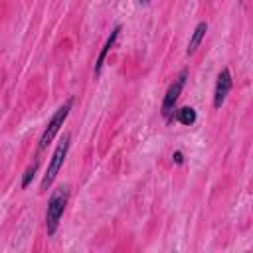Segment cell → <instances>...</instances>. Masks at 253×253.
<instances>
[{
  "instance_id": "5",
  "label": "cell",
  "mask_w": 253,
  "mask_h": 253,
  "mask_svg": "<svg viewBox=\"0 0 253 253\" xmlns=\"http://www.w3.org/2000/svg\"><path fill=\"white\" fill-rule=\"evenodd\" d=\"M231 85H233V79H231V71L227 67H223L219 73H217V79H215V89H213V109H221V105L225 103L229 91H231Z\"/></svg>"
},
{
  "instance_id": "10",
  "label": "cell",
  "mask_w": 253,
  "mask_h": 253,
  "mask_svg": "<svg viewBox=\"0 0 253 253\" xmlns=\"http://www.w3.org/2000/svg\"><path fill=\"white\" fill-rule=\"evenodd\" d=\"M172 160H174V164H178V166H182V164H184V154H182L180 150H176V152L172 154Z\"/></svg>"
},
{
  "instance_id": "8",
  "label": "cell",
  "mask_w": 253,
  "mask_h": 253,
  "mask_svg": "<svg viewBox=\"0 0 253 253\" xmlns=\"http://www.w3.org/2000/svg\"><path fill=\"white\" fill-rule=\"evenodd\" d=\"M172 119H176L180 125H184V126H192L194 123H196V119H198V115H196V111L192 109V107H180V109H176L174 111V117Z\"/></svg>"
},
{
  "instance_id": "2",
  "label": "cell",
  "mask_w": 253,
  "mask_h": 253,
  "mask_svg": "<svg viewBox=\"0 0 253 253\" xmlns=\"http://www.w3.org/2000/svg\"><path fill=\"white\" fill-rule=\"evenodd\" d=\"M69 142H71V134L65 132L63 138L57 142V146H55L51 158H49L47 170H45V174H43V178H42V184H40V192H47V188H49V186L53 184V180L57 178V174H59V170H61V166H63V162H65V158H67Z\"/></svg>"
},
{
  "instance_id": "1",
  "label": "cell",
  "mask_w": 253,
  "mask_h": 253,
  "mask_svg": "<svg viewBox=\"0 0 253 253\" xmlns=\"http://www.w3.org/2000/svg\"><path fill=\"white\" fill-rule=\"evenodd\" d=\"M67 202H69V186H61L49 196L47 210H45V231H47V235H53L57 231L59 219L65 211Z\"/></svg>"
},
{
  "instance_id": "12",
  "label": "cell",
  "mask_w": 253,
  "mask_h": 253,
  "mask_svg": "<svg viewBox=\"0 0 253 253\" xmlns=\"http://www.w3.org/2000/svg\"><path fill=\"white\" fill-rule=\"evenodd\" d=\"M241 2H245V0H241Z\"/></svg>"
},
{
  "instance_id": "9",
  "label": "cell",
  "mask_w": 253,
  "mask_h": 253,
  "mask_svg": "<svg viewBox=\"0 0 253 253\" xmlns=\"http://www.w3.org/2000/svg\"><path fill=\"white\" fill-rule=\"evenodd\" d=\"M38 166H40V160L36 158L28 168H26V172H24V176H22V190H26L30 184H32V180H34V176H36V172H38Z\"/></svg>"
},
{
  "instance_id": "11",
  "label": "cell",
  "mask_w": 253,
  "mask_h": 253,
  "mask_svg": "<svg viewBox=\"0 0 253 253\" xmlns=\"http://www.w3.org/2000/svg\"><path fill=\"white\" fill-rule=\"evenodd\" d=\"M136 4H138V6H148L150 0H136Z\"/></svg>"
},
{
  "instance_id": "4",
  "label": "cell",
  "mask_w": 253,
  "mask_h": 253,
  "mask_svg": "<svg viewBox=\"0 0 253 253\" xmlns=\"http://www.w3.org/2000/svg\"><path fill=\"white\" fill-rule=\"evenodd\" d=\"M186 77H188V69H182V71L176 75V79H174V81L168 85V89H166V95H164L162 107H160V113H162V117H164L166 121H172V117H174L178 97H180V93H182V89H184V85H186Z\"/></svg>"
},
{
  "instance_id": "6",
  "label": "cell",
  "mask_w": 253,
  "mask_h": 253,
  "mask_svg": "<svg viewBox=\"0 0 253 253\" xmlns=\"http://www.w3.org/2000/svg\"><path fill=\"white\" fill-rule=\"evenodd\" d=\"M121 30H123V26H121V24H119V26H115V28L111 30L109 38L105 40V43H103V47H101V51H99V55H97L95 67H93V73H95V77H99V75H101V69H103V65H105V59H107L109 51L113 49V45H115V42H117V38H119Z\"/></svg>"
},
{
  "instance_id": "7",
  "label": "cell",
  "mask_w": 253,
  "mask_h": 253,
  "mask_svg": "<svg viewBox=\"0 0 253 253\" xmlns=\"http://www.w3.org/2000/svg\"><path fill=\"white\" fill-rule=\"evenodd\" d=\"M206 32H208V22H198V26L194 28L192 36H190V42H188V47H186V55H194L196 49L200 47V43L204 42L206 38Z\"/></svg>"
},
{
  "instance_id": "3",
  "label": "cell",
  "mask_w": 253,
  "mask_h": 253,
  "mask_svg": "<svg viewBox=\"0 0 253 253\" xmlns=\"http://www.w3.org/2000/svg\"><path fill=\"white\" fill-rule=\"evenodd\" d=\"M71 107H73V97H69L53 115H51V119H49V123L45 125V128H43V132H42V136H40V144H38V148L40 150H45L47 148V144L55 138V134L59 132V128L63 126V123H65V119H67V115H69V111H71Z\"/></svg>"
}]
</instances>
